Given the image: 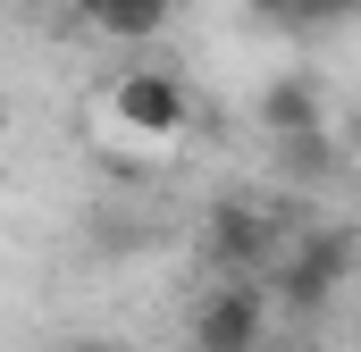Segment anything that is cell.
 Returning a JSON list of instances; mask_svg holds the SVG:
<instances>
[{
	"label": "cell",
	"mask_w": 361,
	"mask_h": 352,
	"mask_svg": "<svg viewBox=\"0 0 361 352\" xmlns=\"http://www.w3.org/2000/svg\"><path fill=\"white\" fill-rule=\"evenodd\" d=\"M286 252V227H277L261 201H219L210 218H202V260L219 268V277H252V268H269Z\"/></svg>",
	"instance_id": "cell-4"
},
{
	"label": "cell",
	"mask_w": 361,
	"mask_h": 352,
	"mask_svg": "<svg viewBox=\"0 0 361 352\" xmlns=\"http://www.w3.org/2000/svg\"><path fill=\"white\" fill-rule=\"evenodd\" d=\"M85 17L101 34H118V42H143V34H160L177 17V0H85Z\"/></svg>",
	"instance_id": "cell-5"
},
{
	"label": "cell",
	"mask_w": 361,
	"mask_h": 352,
	"mask_svg": "<svg viewBox=\"0 0 361 352\" xmlns=\"http://www.w3.org/2000/svg\"><path fill=\"white\" fill-rule=\"evenodd\" d=\"M193 352H269V294L252 277H219L193 310Z\"/></svg>",
	"instance_id": "cell-3"
},
{
	"label": "cell",
	"mask_w": 361,
	"mask_h": 352,
	"mask_svg": "<svg viewBox=\"0 0 361 352\" xmlns=\"http://www.w3.org/2000/svg\"><path fill=\"white\" fill-rule=\"evenodd\" d=\"M109 118H118V134H135V143H177L185 126H193V92H185L169 68H135V76L109 84Z\"/></svg>",
	"instance_id": "cell-2"
},
{
	"label": "cell",
	"mask_w": 361,
	"mask_h": 352,
	"mask_svg": "<svg viewBox=\"0 0 361 352\" xmlns=\"http://www.w3.org/2000/svg\"><path fill=\"white\" fill-rule=\"evenodd\" d=\"M345 268H353V235H345V227L286 235V252H277V302L311 319V310H328V294L345 285Z\"/></svg>",
	"instance_id": "cell-1"
},
{
	"label": "cell",
	"mask_w": 361,
	"mask_h": 352,
	"mask_svg": "<svg viewBox=\"0 0 361 352\" xmlns=\"http://www.w3.org/2000/svg\"><path fill=\"white\" fill-rule=\"evenodd\" d=\"M269 25H286V34H311V25H336V17H353L361 0H252Z\"/></svg>",
	"instance_id": "cell-7"
},
{
	"label": "cell",
	"mask_w": 361,
	"mask_h": 352,
	"mask_svg": "<svg viewBox=\"0 0 361 352\" xmlns=\"http://www.w3.org/2000/svg\"><path fill=\"white\" fill-rule=\"evenodd\" d=\"M261 126H269L277 143L319 134V101H311V84H269V92H261Z\"/></svg>",
	"instance_id": "cell-6"
},
{
	"label": "cell",
	"mask_w": 361,
	"mask_h": 352,
	"mask_svg": "<svg viewBox=\"0 0 361 352\" xmlns=\"http://www.w3.org/2000/svg\"><path fill=\"white\" fill-rule=\"evenodd\" d=\"M76 352H126V344H76Z\"/></svg>",
	"instance_id": "cell-8"
}]
</instances>
